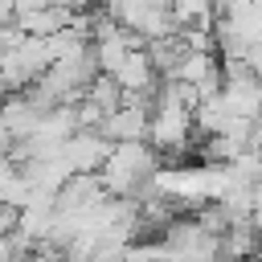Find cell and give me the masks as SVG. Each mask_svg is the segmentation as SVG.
<instances>
[{
    "label": "cell",
    "mask_w": 262,
    "mask_h": 262,
    "mask_svg": "<svg viewBox=\"0 0 262 262\" xmlns=\"http://www.w3.org/2000/svg\"><path fill=\"white\" fill-rule=\"evenodd\" d=\"M12 25L25 33V37H53L61 29L74 25V12L61 8V4H33V0H16L12 8Z\"/></svg>",
    "instance_id": "1"
}]
</instances>
